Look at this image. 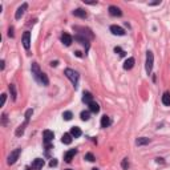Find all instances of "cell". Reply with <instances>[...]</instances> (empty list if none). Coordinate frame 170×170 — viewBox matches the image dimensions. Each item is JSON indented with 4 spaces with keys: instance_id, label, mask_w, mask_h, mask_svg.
I'll return each instance as SVG.
<instances>
[{
    "instance_id": "9a60e30c",
    "label": "cell",
    "mask_w": 170,
    "mask_h": 170,
    "mask_svg": "<svg viewBox=\"0 0 170 170\" xmlns=\"http://www.w3.org/2000/svg\"><path fill=\"white\" fill-rule=\"evenodd\" d=\"M83 102H85V104H88V105H89L90 102H93V96H92V93L84 92V94H83Z\"/></svg>"
},
{
    "instance_id": "3957f363",
    "label": "cell",
    "mask_w": 170,
    "mask_h": 170,
    "mask_svg": "<svg viewBox=\"0 0 170 170\" xmlns=\"http://www.w3.org/2000/svg\"><path fill=\"white\" fill-rule=\"evenodd\" d=\"M153 61H154V56H153V52L148 51L146 52V65H145V69H146L148 75H149L150 72L153 69Z\"/></svg>"
},
{
    "instance_id": "9c48e42d",
    "label": "cell",
    "mask_w": 170,
    "mask_h": 170,
    "mask_svg": "<svg viewBox=\"0 0 170 170\" xmlns=\"http://www.w3.org/2000/svg\"><path fill=\"white\" fill-rule=\"evenodd\" d=\"M109 15L114 16V17H120V16H122V11L116 6H111L109 7Z\"/></svg>"
},
{
    "instance_id": "7402d4cb",
    "label": "cell",
    "mask_w": 170,
    "mask_h": 170,
    "mask_svg": "<svg viewBox=\"0 0 170 170\" xmlns=\"http://www.w3.org/2000/svg\"><path fill=\"white\" fill-rule=\"evenodd\" d=\"M162 104L166 105V106H170V93L165 92L164 96H162Z\"/></svg>"
},
{
    "instance_id": "836d02e7",
    "label": "cell",
    "mask_w": 170,
    "mask_h": 170,
    "mask_svg": "<svg viewBox=\"0 0 170 170\" xmlns=\"http://www.w3.org/2000/svg\"><path fill=\"white\" fill-rule=\"evenodd\" d=\"M6 100H7V94H1V105L6 104Z\"/></svg>"
},
{
    "instance_id": "5b68a950",
    "label": "cell",
    "mask_w": 170,
    "mask_h": 170,
    "mask_svg": "<svg viewBox=\"0 0 170 170\" xmlns=\"http://www.w3.org/2000/svg\"><path fill=\"white\" fill-rule=\"evenodd\" d=\"M32 75H33V77H35V80L37 81V83H40V77H41V73L43 72L40 71V66H39V64L37 63H33L32 64Z\"/></svg>"
},
{
    "instance_id": "8d00e7d4",
    "label": "cell",
    "mask_w": 170,
    "mask_h": 170,
    "mask_svg": "<svg viewBox=\"0 0 170 170\" xmlns=\"http://www.w3.org/2000/svg\"><path fill=\"white\" fill-rule=\"evenodd\" d=\"M0 68L4 69V60H1V61H0Z\"/></svg>"
},
{
    "instance_id": "277c9868",
    "label": "cell",
    "mask_w": 170,
    "mask_h": 170,
    "mask_svg": "<svg viewBox=\"0 0 170 170\" xmlns=\"http://www.w3.org/2000/svg\"><path fill=\"white\" fill-rule=\"evenodd\" d=\"M20 153H21V149L20 148H17V149H15L13 152H11V154L8 155V165H13L16 161L19 160V155H20Z\"/></svg>"
},
{
    "instance_id": "484cf974",
    "label": "cell",
    "mask_w": 170,
    "mask_h": 170,
    "mask_svg": "<svg viewBox=\"0 0 170 170\" xmlns=\"http://www.w3.org/2000/svg\"><path fill=\"white\" fill-rule=\"evenodd\" d=\"M72 117H73V114H72V112H69V111H66V112L63 113V118L65 120V121H71Z\"/></svg>"
},
{
    "instance_id": "7bdbcfd3",
    "label": "cell",
    "mask_w": 170,
    "mask_h": 170,
    "mask_svg": "<svg viewBox=\"0 0 170 170\" xmlns=\"http://www.w3.org/2000/svg\"><path fill=\"white\" fill-rule=\"evenodd\" d=\"M25 170H31V169H25Z\"/></svg>"
},
{
    "instance_id": "7c38bea8",
    "label": "cell",
    "mask_w": 170,
    "mask_h": 170,
    "mask_svg": "<svg viewBox=\"0 0 170 170\" xmlns=\"http://www.w3.org/2000/svg\"><path fill=\"white\" fill-rule=\"evenodd\" d=\"M43 166H44V160L43 158H36L35 161L32 162L33 170H40V169H43Z\"/></svg>"
},
{
    "instance_id": "d590c367",
    "label": "cell",
    "mask_w": 170,
    "mask_h": 170,
    "mask_svg": "<svg viewBox=\"0 0 170 170\" xmlns=\"http://www.w3.org/2000/svg\"><path fill=\"white\" fill-rule=\"evenodd\" d=\"M160 3H161V1L158 0V1H153V3H149V6H157V4H160Z\"/></svg>"
},
{
    "instance_id": "d4e9b609",
    "label": "cell",
    "mask_w": 170,
    "mask_h": 170,
    "mask_svg": "<svg viewBox=\"0 0 170 170\" xmlns=\"http://www.w3.org/2000/svg\"><path fill=\"white\" fill-rule=\"evenodd\" d=\"M40 83L44 85V87H47L48 84H49V80H48V76L45 75V73H41V77H40Z\"/></svg>"
},
{
    "instance_id": "f1b7e54d",
    "label": "cell",
    "mask_w": 170,
    "mask_h": 170,
    "mask_svg": "<svg viewBox=\"0 0 170 170\" xmlns=\"http://www.w3.org/2000/svg\"><path fill=\"white\" fill-rule=\"evenodd\" d=\"M114 52H116V53H118L121 57H124V56H125V53H126V52L124 51V49H121L120 47H116V48H114Z\"/></svg>"
},
{
    "instance_id": "4fadbf2b",
    "label": "cell",
    "mask_w": 170,
    "mask_h": 170,
    "mask_svg": "<svg viewBox=\"0 0 170 170\" xmlns=\"http://www.w3.org/2000/svg\"><path fill=\"white\" fill-rule=\"evenodd\" d=\"M61 41H63L64 45L69 47V45L72 44V41H73V37H72L69 33H63V36H61Z\"/></svg>"
},
{
    "instance_id": "e0dca14e",
    "label": "cell",
    "mask_w": 170,
    "mask_h": 170,
    "mask_svg": "<svg viewBox=\"0 0 170 170\" xmlns=\"http://www.w3.org/2000/svg\"><path fill=\"white\" fill-rule=\"evenodd\" d=\"M71 134H72V137L78 138L81 134H83V132H81V129L78 128V126H73V128L71 129Z\"/></svg>"
},
{
    "instance_id": "2e32d148",
    "label": "cell",
    "mask_w": 170,
    "mask_h": 170,
    "mask_svg": "<svg viewBox=\"0 0 170 170\" xmlns=\"http://www.w3.org/2000/svg\"><path fill=\"white\" fill-rule=\"evenodd\" d=\"M133 66H134V59H133V57H129L125 63H124V69L129 71V69H132Z\"/></svg>"
},
{
    "instance_id": "d6986e66",
    "label": "cell",
    "mask_w": 170,
    "mask_h": 170,
    "mask_svg": "<svg viewBox=\"0 0 170 170\" xmlns=\"http://www.w3.org/2000/svg\"><path fill=\"white\" fill-rule=\"evenodd\" d=\"M61 142L65 143V145H71V143H72V134H71V133H65V134H63Z\"/></svg>"
},
{
    "instance_id": "f35d334b",
    "label": "cell",
    "mask_w": 170,
    "mask_h": 170,
    "mask_svg": "<svg viewBox=\"0 0 170 170\" xmlns=\"http://www.w3.org/2000/svg\"><path fill=\"white\" fill-rule=\"evenodd\" d=\"M57 64H59V63H57V61H52V63H51V66H56Z\"/></svg>"
},
{
    "instance_id": "e575fe53",
    "label": "cell",
    "mask_w": 170,
    "mask_h": 170,
    "mask_svg": "<svg viewBox=\"0 0 170 170\" xmlns=\"http://www.w3.org/2000/svg\"><path fill=\"white\" fill-rule=\"evenodd\" d=\"M84 3H85V4H90V6H93V4H97V1H89V0H84Z\"/></svg>"
},
{
    "instance_id": "ba28073f",
    "label": "cell",
    "mask_w": 170,
    "mask_h": 170,
    "mask_svg": "<svg viewBox=\"0 0 170 170\" xmlns=\"http://www.w3.org/2000/svg\"><path fill=\"white\" fill-rule=\"evenodd\" d=\"M27 8H28V4L27 3H23L20 7H19L17 11H16V13H15V19H16V20H20L21 16L24 15V12L27 11Z\"/></svg>"
},
{
    "instance_id": "7a4b0ae2",
    "label": "cell",
    "mask_w": 170,
    "mask_h": 170,
    "mask_svg": "<svg viewBox=\"0 0 170 170\" xmlns=\"http://www.w3.org/2000/svg\"><path fill=\"white\" fill-rule=\"evenodd\" d=\"M43 137H44V143H45V148H47V150H49L52 148L51 145V141L55 138V134L52 130H44V133H43Z\"/></svg>"
},
{
    "instance_id": "ac0fdd59",
    "label": "cell",
    "mask_w": 170,
    "mask_h": 170,
    "mask_svg": "<svg viewBox=\"0 0 170 170\" xmlns=\"http://www.w3.org/2000/svg\"><path fill=\"white\" fill-rule=\"evenodd\" d=\"M150 142V138L148 137H140L136 140V143H137L138 146H143V145H148V143Z\"/></svg>"
},
{
    "instance_id": "6da1fadb",
    "label": "cell",
    "mask_w": 170,
    "mask_h": 170,
    "mask_svg": "<svg viewBox=\"0 0 170 170\" xmlns=\"http://www.w3.org/2000/svg\"><path fill=\"white\" fill-rule=\"evenodd\" d=\"M64 75L66 76V77L69 78V80L72 81V84L75 85V88H77V84H78V78H80V76H78V73L76 71H73V69L68 68L64 71Z\"/></svg>"
},
{
    "instance_id": "603a6c76",
    "label": "cell",
    "mask_w": 170,
    "mask_h": 170,
    "mask_svg": "<svg viewBox=\"0 0 170 170\" xmlns=\"http://www.w3.org/2000/svg\"><path fill=\"white\" fill-rule=\"evenodd\" d=\"M8 89H9V92H11L12 100H13V101H16V97H17V93H16V87L13 85V84H9Z\"/></svg>"
},
{
    "instance_id": "ab89813d",
    "label": "cell",
    "mask_w": 170,
    "mask_h": 170,
    "mask_svg": "<svg viewBox=\"0 0 170 170\" xmlns=\"http://www.w3.org/2000/svg\"><path fill=\"white\" fill-rule=\"evenodd\" d=\"M76 56H77V57H81V52H76Z\"/></svg>"
},
{
    "instance_id": "d6a6232c",
    "label": "cell",
    "mask_w": 170,
    "mask_h": 170,
    "mask_svg": "<svg viewBox=\"0 0 170 170\" xmlns=\"http://www.w3.org/2000/svg\"><path fill=\"white\" fill-rule=\"evenodd\" d=\"M49 166H51V167H53V166H57V160H52V161L51 162H49Z\"/></svg>"
},
{
    "instance_id": "83f0119b",
    "label": "cell",
    "mask_w": 170,
    "mask_h": 170,
    "mask_svg": "<svg viewBox=\"0 0 170 170\" xmlns=\"http://www.w3.org/2000/svg\"><path fill=\"white\" fill-rule=\"evenodd\" d=\"M85 160H87V161H89V162H94L96 161L94 155H93L92 153H87V154H85Z\"/></svg>"
},
{
    "instance_id": "74e56055",
    "label": "cell",
    "mask_w": 170,
    "mask_h": 170,
    "mask_svg": "<svg viewBox=\"0 0 170 170\" xmlns=\"http://www.w3.org/2000/svg\"><path fill=\"white\" fill-rule=\"evenodd\" d=\"M7 122V114H3V124Z\"/></svg>"
},
{
    "instance_id": "4dcf8cb0",
    "label": "cell",
    "mask_w": 170,
    "mask_h": 170,
    "mask_svg": "<svg viewBox=\"0 0 170 170\" xmlns=\"http://www.w3.org/2000/svg\"><path fill=\"white\" fill-rule=\"evenodd\" d=\"M32 113H33L32 109H28V111L25 112V122H29V118H31V116H32Z\"/></svg>"
},
{
    "instance_id": "b9f144b4",
    "label": "cell",
    "mask_w": 170,
    "mask_h": 170,
    "mask_svg": "<svg viewBox=\"0 0 170 170\" xmlns=\"http://www.w3.org/2000/svg\"><path fill=\"white\" fill-rule=\"evenodd\" d=\"M66 170H72V169H66Z\"/></svg>"
},
{
    "instance_id": "30bf717a",
    "label": "cell",
    "mask_w": 170,
    "mask_h": 170,
    "mask_svg": "<svg viewBox=\"0 0 170 170\" xmlns=\"http://www.w3.org/2000/svg\"><path fill=\"white\" fill-rule=\"evenodd\" d=\"M111 32L113 33V35H116V36H124L125 35L124 28L118 27V25H111Z\"/></svg>"
},
{
    "instance_id": "5bb4252c",
    "label": "cell",
    "mask_w": 170,
    "mask_h": 170,
    "mask_svg": "<svg viewBox=\"0 0 170 170\" xmlns=\"http://www.w3.org/2000/svg\"><path fill=\"white\" fill-rule=\"evenodd\" d=\"M73 16H76V17H80V19H85L88 16V13L84 11V9L77 8V9H75V11H73Z\"/></svg>"
},
{
    "instance_id": "ffe728a7",
    "label": "cell",
    "mask_w": 170,
    "mask_h": 170,
    "mask_svg": "<svg viewBox=\"0 0 170 170\" xmlns=\"http://www.w3.org/2000/svg\"><path fill=\"white\" fill-rule=\"evenodd\" d=\"M111 125V118L108 116H102L101 117V128H108V126Z\"/></svg>"
},
{
    "instance_id": "60d3db41",
    "label": "cell",
    "mask_w": 170,
    "mask_h": 170,
    "mask_svg": "<svg viewBox=\"0 0 170 170\" xmlns=\"http://www.w3.org/2000/svg\"><path fill=\"white\" fill-rule=\"evenodd\" d=\"M92 170H99V169H97V167H94V169H92Z\"/></svg>"
},
{
    "instance_id": "8992f818",
    "label": "cell",
    "mask_w": 170,
    "mask_h": 170,
    "mask_svg": "<svg viewBox=\"0 0 170 170\" xmlns=\"http://www.w3.org/2000/svg\"><path fill=\"white\" fill-rule=\"evenodd\" d=\"M75 40L80 43L81 45H84V47H85V51H88V49H89V47H90L89 40H88L85 36H83V35H76L75 36Z\"/></svg>"
},
{
    "instance_id": "1f68e13d",
    "label": "cell",
    "mask_w": 170,
    "mask_h": 170,
    "mask_svg": "<svg viewBox=\"0 0 170 170\" xmlns=\"http://www.w3.org/2000/svg\"><path fill=\"white\" fill-rule=\"evenodd\" d=\"M8 36L9 37H13V36H15V33H13V27H11L8 29Z\"/></svg>"
},
{
    "instance_id": "cb8c5ba5",
    "label": "cell",
    "mask_w": 170,
    "mask_h": 170,
    "mask_svg": "<svg viewBox=\"0 0 170 170\" xmlns=\"http://www.w3.org/2000/svg\"><path fill=\"white\" fill-rule=\"evenodd\" d=\"M28 125V122H24L23 125H20L17 129H16V136L17 137H20V136H23V133H24V129H25V126Z\"/></svg>"
},
{
    "instance_id": "52a82bcc",
    "label": "cell",
    "mask_w": 170,
    "mask_h": 170,
    "mask_svg": "<svg viewBox=\"0 0 170 170\" xmlns=\"http://www.w3.org/2000/svg\"><path fill=\"white\" fill-rule=\"evenodd\" d=\"M23 47L25 48V49H29L31 47V32H28V31H25V32L23 33Z\"/></svg>"
},
{
    "instance_id": "4316f807",
    "label": "cell",
    "mask_w": 170,
    "mask_h": 170,
    "mask_svg": "<svg viewBox=\"0 0 170 170\" xmlns=\"http://www.w3.org/2000/svg\"><path fill=\"white\" fill-rule=\"evenodd\" d=\"M80 117H81V120L83 121H88V120L90 118V114H89V112H81V114H80Z\"/></svg>"
},
{
    "instance_id": "8fae6325",
    "label": "cell",
    "mask_w": 170,
    "mask_h": 170,
    "mask_svg": "<svg viewBox=\"0 0 170 170\" xmlns=\"http://www.w3.org/2000/svg\"><path fill=\"white\" fill-rule=\"evenodd\" d=\"M77 154V150L76 149H71V150H68V152L65 153V154H64V160H65V162H71L72 160H73V157H75V155Z\"/></svg>"
},
{
    "instance_id": "f546056e",
    "label": "cell",
    "mask_w": 170,
    "mask_h": 170,
    "mask_svg": "<svg viewBox=\"0 0 170 170\" xmlns=\"http://www.w3.org/2000/svg\"><path fill=\"white\" fill-rule=\"evenodd\" d=\"M121 166H122L124 170H128L129 169V161H128V158H124L122 160V162H121Z\"/></svg>"
},
{
    "instance_id": "44dd1931",
    "label": "cell",
    "mask_w": 170,
    "mask_h": 170,
    "mask_svg": "<svg viewBox=\"0 0 170 170\" xmlns=\"http://www.w3.org/2000/svg\"><path fill=\"white\" fill-rule=\"evenodd\" d=\"M89 111L90 112H93V113H99L100 112V105L97 104V102H90L89 104Z\"/></svg>"
}]
</instances>
